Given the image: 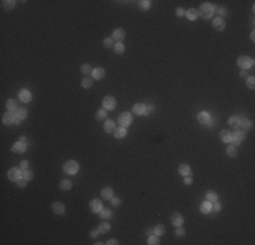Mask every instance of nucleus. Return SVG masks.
Masks as SVG:
<instances>
[{
  "mask_svg": "<svg viewBox=\"0 0 255 245\" xmlns=\"http://www.w3.org/2000/svg\"><path fill=\"white\" fill-rule=\"evenodd\" d=\"M213 27L216 30H219V31H223L224 29H225V21H224L223 18H214V21H213Z\"/></svg>",
  "mask_w": 255,
  "mask_h": 245,
  "instance_id": "nucleus-11",
  "label": "nucleus"
},
{
  "mask_svg": "<svg viewBox=\"0 0 255 245\" xmlns=\"http://www.w3.org/2000/svg\"><path fill=\"white\" fill-rule=\"evenodd\" d=\"M251 121L250 120H246V118H243V120H240V125L239 127H242L243 130H248V128H251Z\"/></svg>",
  "mask_w": 255,
  "mask_h": 245,
  "instance_id": "nucleus-38",
  "label": "nucleus"
},
{
  "mask_svg": "<svg viewBox=\"0 0 255 245\" xmlns=\"http://www.w3.org/2000/svg\"><path fill=\"white\" fill-rule=\"evenodd\" d=\"M102 198L103 199H110V200H112V198H113V189L109 188V187L103 188L102 189Z\"/></svg>",
  "mask_w": 255,
  "mask_h": 245,
  "instance_id": "nucleus-27",
  "label": "nucleus"
},
{
  "mask_svg": "<svg viewBox=\"0 0 255 245\" xmlns=\"http://www.w3.org/2000/svg\"><path fill=\"white\" fill-rule=\"evenodd\" d=\"M22 177H23L25 180L30 181V180H33V177H34V173H33L31 170H29V169H25V170H22Z\"/></svg>",
  "mask_w": 255,
  "mask_h": 245,
  "instance_id": "nucleus-31",
  "label": "nucleus"
},
{
  "mask_svg": "<svg viewBox=\"0 0 255 245\" xmlns=\"http://www.w3.org/2000/svg\"><path fill=\"white\" fill-rule=\"evenodd\" d=\"M244 138H246V133H244V131H235V132L232 133V139H231L232 146L240 145V142L243 140Z\"/></svg>",
  "mask_w": 255,
  "mask_h": 245,
  "instance_id": "nucleus-6",
  "label": "nucleus"
},
{
  "mask_svg": "<svg viewBox=\"0 0 255 245\" xmlns=\"http://www.w3.org/2000/svg\"><path fill=\"white\" fill-rule=\"evenodd\" d=\"M112 203H113V206H120L121 204L120 198H112Z\"/></svg>",
  "mask_w": 255,
  "mask_h": 245,
  "instance_id": "nucleus-50",
  "label": "nucleus"
},
{
  "mask_svg": "<svg viewBox=\"0 0 255 245\" xmlns=\"http://www.w3.org/2000/svg\"><path fill=\"white\" fill-rule=\"evenodd\" d=\"M80 70H82V72H83V74H85V75L92 74V70H91V65L90 64H83Z\"/></svg>",
  "mask_w": 255,
  "mask_h": 245,
  "instance_id": "nucleus-42",
  "label": "nucleus"
},
{
  "mask_svg": "<svg viewBox=\"0 0 255 245\" xmlns=\"http://www.w3.org/2000/svg\"><path fill=\"white\" fill-rule=\"evenodd\" d=\"M113 48H114L115 53H118V55L123 53V50H125V46H123V44H122V42H117V44H115Z\"/></svg>",
  "mask_w": 255,
  "mask_h": 245,
  "instance_id": "nucleus-36",
  "label": "nucleus"
},
{
  "mask_svg": "<svg viewBox=\"0 0 255 245\" xmlns=\"http://www.w3.org/2000/svg\"><path fill=\"white\" fill-rule=\"evenodd\" d=\"M19 140H21V142H23V143H26V138H25V136H22Z\"/></svg>",
  "mask_w": 255,
  "mask_h": 245,
  "instance_id": "nucleus-58",
  "label": "nucleus"
},
{
  "mask_svg": "<svg viewBox=\"0 0 255 245\" xmlns=\"http://www.w3.org/2000/svg\"><path fill=\"white\" fill-rule=\"evenodd\" d=\"M147 234H148V237L152 236V234H155V233H153V229H148V230H147Z\"/></svg>",
  "mask_w": 255,
  "mask_h": 245,
  "instance_id": "nucleus-56",
  "label": "nucleus"
},
{
  "mask_svg": "<svg viewBox=\"0 0 255 245\" xmlns=\"http://www.w3.org/2000/svg\"><path fill=\"white\" fill-rule=\"evenodd\" d=\"M15 116H16V124H19V121H22L23 118H26V116H27V109L26 108H21V109H18L16 110V113H15Z\"/></svg>",
  "mask_w": 255,
  "mask_h": 245,
  "instance_id": "nucleus-15",
  "label": "nucleus"
},
{
  "mask_svg": "<svg viewBox=\"0 0 255 245\" xmlns=\"http://www.w3.org/2000/svg\"><path fill=\"white\" fill-rule=\"evenodd\" d=\"M98 234H99V229H98V230H92L90 233V236L92 237V238H95V237H98Z\"/></svg>",
  "mask_w": 255,
  "mask_h": 245,
  "instance_id": "nucleus-53",
  "label": "nucleus"
},
{
  "mask_svg": "<svg viewBox=\"0 0 255 245\" xmlns=\"http://www.w3.org/2000/svg\"><path fill=\"white\" fill-rule=\"evenodd\" d=\"M213 14V6L210 3H202L201 7H199V11H198V15H201L202 18L205 19H209Z\"/></svg>",
  "mask_w": 255,
  "mask_h": 245,
  "instance_id": "nucleus-1",
  "label": "nucleus"
},
{
  "mask_svg": "<svg viewBox=\"0 0 255 245\" xmlns=\"http://www.w3.org/2000/svg\"><path fill=\"white\" fill-rule=\"evenodd\" d=\"M105 70L103 68H100V67H97L95 70H92V76H94V79H97V80H99V79H102L103 76H105Z\"/></svg>",
  "mask_w": 255,
  "mask_h": 245,
  "instance_id": "nucleus-19",
  "label": "nucleus"
},
{
  "mask_svg": "<svg viewBox=\"0 0 255 245\" xmlns=\"http://www.w3.org/2000/svg\"><path fill=\"white\" fill-rule=\"evenodd\" d=\"M191 183H193V178H191V177H190V174H189L187 177L185 178V184H187V185H189V184H191Z\"/></svg>",
  "mask_w": 255,
  "mask_h": 245,
  "instance_id": "nucleus-54",
  "label": "nucleus"
},
{
  "mask_svg": "<svg viewBox=\"0 0 255 245\" xmlns=\"http://www.w3.org/2000/svg\"><path fill=\"white\" fill-rule=\"evenodd\" d=\"M14 153H18V154H22V153H25L26 151V143H23V142H16L15 145H12V148H11Z\"/></svg>",
  "mask_w": 255,
  "mask_h": 245,
  "instance_id": "nucleus-9",
  "label": "nucleus"
},
{
  "mask_svg": "<svg viewBox=\"0 0 255 245\" xmlns=\"http://www.w3.org/2000/svg\"><path fill=\"white\" fill-rule=\"evenodd\" d=\"M6 106H7V110H16L18 109V102L15 100H8L7 101V103H6Z\"/></svg>",
  "mask_w": 255,
  "mask_h": 245,
  "instance_id": "nucleus-29",
  "label": "nucleus"
},
{
  "mask_svg": "<svg viewBox=\"0 0 255 245\" xmlns=\"http://www.w3.org/2000/svg\"><path fill=\"white\" fill-rule=\"evenodd\" d=\"M52 210L54 214H64L65 213V206L61 202H54L52 206Z\"/></svg>",
  "mask_w": 255,
  "mask_h": 245,
  "instance_id": "nucleus-12",
  "label": "nucleus"
},
{
  "mask_svg": "<svg viewBox=\"0 0 255 245\" xmlns=\"http://www.w3.org/2000/svg\"><path fill=\"white\" fill-rule=\"evenodd\" d=\"M19 100H21L22 102H30V101H31V93L26 89L21 90V91H19Z\"/></svg>",
  "mask_w": 255,
  "mask_h": 245,
  "instance_id": "nucleus-13",
  "label": "nucleus"
},
{
  "mask_svg": "<svg viewBox=\"0 0 255 245\" xmlns=\"http://www.w3.org/2000/svg\"><path fill=\"white\" fill-rule=\"evenodd\" d=\"M99 217H100L102 219H109L110 217H112V211H110L109 208H100Z\"/></svg>",
  "mask_w": 255,
  "mask_h": 245,
  "instance_id": "nucleus-30",
  "label": "nucleus"
},
{
  "mask_svg": "<svg viewBox=\"0 0 255 245\" xmlns=\"http://www.w3.org/2000/svg\"><path fill=\"white\" fill-rule=\"evenodd\" d=\"M16 121V116H15V113L14 112H6L3 115V123L6 125H10V124H12V123H15Z\"/></svg>",
  "mask_w": 255,
  "mask_h": 245,
  "instance_id": "nucleus-8",
  "label": "nucleus"
},
{
  "mask_svg": "<svg viewBox=\"0 0 255 245\" xmlns=\"http://www.w3.org/2000/svg\"><path fill=\"white\" fill-rule=\"evenodd\" d=\"M77 170H79V163L76 161H67L64 163V172L67 174H76Z\"/></svg>",
  "mask_w": 255,
  "mask_h": 245,
  "instance_id": "nucleus-2",
  "label": "nucleus"
},
{
  "mask_svg": "<svg viewBox=\"0 0 255 245\" xmlns=\"http://www.w3.org/2000/svg\"><path fill=\"white\" fill-rule=\"evenodd\" d=\"M198 121L201 124H209V121H210V116H209L208 112H201L198 115Z\"/></svg>",
  "mask_w": 255,
  "mask_h": 245,
  "instance_id": "nucleus-21",
  "label": "nucleus"
},
{
  "mask_svg": "<svg viewBox=\"0 0 255 245\" xmlns=\"http://www.w3.org/2000/svg\"><path fill=\"white\" fill-rule=\"evenodd\" d=\"M212 210V203L210 202H202V203H201V206H199V211H201V213H204V214H208L209 211H210Z\"/></svg>",
  "mask_w": 255,
  "mask_h": 245,
  "instance_id": "nucleus-23",
  "label": "nucleus"
},
{
  "mask_svg": "<svg viewBox=\"0 0 255 245\" xmlns=\"http://www.w3.org/2000/svg\"><path fill=\"white\" fill-rule=\"evenodd\" d=\"M158 242H159V240H158V236H156V234H152V236L148 237V244L149 245H156Z\"/></svg>",
  "mask_w": 255,
  "mask_h": 245,
  "instance_id": "nucleus-43",
  "label": "nucleus"
},
{
  "mask_svg": "<svg viewBox=\"0 0 255 245\" xmlns=\"http://www.w3.org/2000/svg\"><path fill=\"white\" fill-rule=\"evenodd\" d=\"M220 210H221V204L219 203V202H217V200L212 203V211H213V213H219Z\"/></svg>",
  "mask_w": 255,
  "mask_h": 245,
  "instance_id": "nucleus-44",
  "label": "nucleus"
},
{
  "mask_svg": "<svg viewBox=\"0 0 255 245\" xmlns=\"http://www.w3.org/2000/svg\"><path fill=\"white\" fill-rule=\"evenodd\" d=\"M132 112L137 116H144V113H145V105L144 103H136V105H133Z\"/></svg>",
  "mask_w": 255,
  "mask_h": 245,
  "instance_id": "nucleus-14",
  "label": "nucleus"
},
{
  "mask_svg": "<svg viewBox=\"0 0 255 245\" xmlns=\"http://www.w3.org/2000/svg\"><path fill=\"white\" fill-rule=\"evenodd\" d=\"M185 14H186V12H185V10H183V8H181V7H179V8H176V15H178V16H183Z\"/></svg>",
  "mask_w": 255,
  "mask_h": 245,
  "instance_id": "nucleus-51",
  "label": "nucleus"
},
{
  "mask_svg": "<svg viewBox=\"0 0 255 245\" xmlns=\"http://www.w3.org/2000/svg\"><path fill=\"white\" fill-rule=\"evenodd\" d=\"M103 109L106 110H113L115 108V103H117V101H115L114 97H112V95H106L105 98H103Z\"/></svg>",
  "mask_w": 255,
  "mask_h": 245,
  "instance_id": "nucleus-5",
  "label": "nucleus"
},
{
  "mask_svg": "<svg viewBox=\"0 0 255 245\" xmlns=\"http://www.w3.org/2000/svg\"><path fill=\"white\" fill-rule=\"evenodd\" d=\"M140 7L143 10H148L151 7V1H148V0H143V1H140Z\"/></svg>",
  "mask_w": 255,
  "mask_h": 245,
  "instance_id": "nucleus-47",
  "label": "nucleus"
},
{
  "mask_svg": "<svg viewBox=\"0 0 255 245\" xmlns=\"http://www.w3.org/2000/svg\"><path fill=\"white\" fill-rule=\"evenodd\" d=\"M186 16H187L190 21H196V19L198 18V11L194 10V8H190V10H187V12H186Z\"/></svg>",
  "mask_w": 255,
  "mask_h": 245,
  "instance_id": "nucleus-25",
  "label": "nucleus"
},
{
  "mask_svg": "<svg viewBox=\"0 0 255 245\" xmlns=\"http://www.w3.org/2000/svg\"><path fill=\"white\" fill-rule=\"evenodd\" d=\"M227 154H228L229 157H236V154H238L236 146H228V148H227Z\"/></svg>",
  "mask_w": 255,
  "mask_h": 245,
  "instance_id": "nucleus-40",
  "label": "nucleus"
},
{
  "mask_svg": "<svg viewBox=\"0 0 255 245\" xmlns=\"http://www.w3.org/2000/svg\"><path fill=\"white\" fill-rule=\"evenodd\" d=\"M103 45H105L106 48L114 46V40H113V38H105V41H103Z\"/></svg>",
  "mask_w": 255,
  "mask_h": 245,
  "instance_id": "nucleus-45",
  "label": "nucleus"
},
{
  "mask_svg": "<svg viewBox=\"0 0 255 245\" xmlns=\"http://www.w3.org/2000/svg\"><path fill=\"white\" fill-rule=\"evenodd\" d=\"M178 173L181 174V176H189V174L191 173L190 166L186 165V163H182V165H179V168H178Z\"/></svg>",
  "mask_w": 255,
  "mask_h": 245,
  "instance_id": "nucleus-20",
  "label": "nucleus"
},
{
  "mask_svg": "<svg viewBox=\"0 0 255 245\" xmlns=\"http://www.w3.org/2000/svg\"><path fill=\"white\" fill-rule=\"evenodd\" d=\"M106 109H100V110H98V113H97V120H99V121H103V120H106Z\"/></svg>",
  "mask_w": 255,
  "mask_h": 245,
  "instance_id": "nucleus-41",
  "label": "nucleus"
},
{
  "mask_svg": "<svg viewBox=\"0 0 255 245\" xmlns=\"http://www.w3.org/2000/svg\"><path fill=\"white\" fill-rule=\"evenodd\" d=\"M7 177H8V180L15 181V183H16L19 178H22V172L19 170V169H16V168H12V169H10L8 170Z\"/></svg>",
  "mask_w": 255,
  "mask_h": 245,
  "instance_id": "nucleus-7",
  "label": "nucleus"
},
{
  "mask_svg": "<svg viewBox=\"0 0 255 245\" xmlns=\"http://www.w3.org/2000/svg\"><path fill=\"white\" fill-rule=\"evenodd\" d=\"M118 123L121 124V127H129L130 124H132V115L128 112H123L120 115V117H118Z\"/></svg>",
  "mask_w": 255,
  "mask_h": 245,
  "instance_id": "nucleus-3",
  "label": "nucleus"
},
{
  "mask_svg": "<svg viewBox=\"0 0 255 245\" xmlns=\"http://www.w3.org/2000/svg\"><path fill=\"white\" fill-rule=\"evenodd\" d=\"M171 222H172V225H175V226H182V223H183V217L178 213H174L172 215H171Z\"/></svg>",
  "mask_w": 255,
  "mask_h": 245,
  "instance_id": "nucleus-17",
  "label": "nucleus"
},
{
  "mask_svg": "<svg viewBox=\"0 0 255 245\" xmlns=\"http://www.w3.org/2000/svg\"><path fill=\"white\" fill-rule=\"evenodd\" d=\"M240 76H242V78H247V72L244 71V70H243V71L240 72Z\"/></svg>",
  "mask_w": 255,
  "mask_h": 245,
  "instance_id": "nucleus-57",
  "label": "nucleus"
},
{
  "mask_svg": "<svg viewBox=\"0 0 255 245\" xmlns=\"http://www.w3.org/2000/svg\"><path fill=\"white\" fill-rule=\"evenodd\" d=\"M82 86L84 87V89H90L91 86H92V79H91V78H84V79L82 80Z\"/></svg>",
  "mask_w": 255,
  "mask_h": 245,
  "instance_id": "nucleus-39",
  "label": "nucleus"
},
{
  "mask_svg": "<svg viewBox=\"0 0 255 245\" xmlns=\"http://www.w3.org/2000/svg\"><path fill=\"white\" fill-rule=\"evenodd\" d=\"M238 65L240 68H243L244 71H246V70H248L250 67H252V65H254V60L250 59V57H247V56H240L238 59Z\"/></svg>",
  "mask_w": 255,
  "mask_h": 245,
  "instance_id": "nucleus-4",
  "label": "nucleus"
},
{
  "mask_svg": "<svg viewBox=\"0 0 255 245\" xmlns=\"http://www.w3.org/2000/svg\"><path fill=\"white\" fill-rule=\"evenodd\" d=\"M213 12L220 15V18H223L224 15H227V10L223 8V7H213Z\"/></svg>",
  "mask_w": 255,
  "mask_h": 245,
  "instance_id": "nucleus-37",
  "label": "nucleus"
},
{
  "mask_svg": "<svg viewBox=\"0 0 255 245\" xmlns=\"http://www.w3.org/2000/svg\"><path fill=\"white\" fill-rule=\"evenodd\" d=\"M251 40H252V41H254V40H255V33H254V31L251 33Z\"/></svg>",
  "mask_w": 255,
  "mask_h": 245,
  "instance_id": "nucleus-59",
  "label": "nucleus"
},
{
  "mask_svg": "<svg viewBox=\"0 0 255 245\" xmlns=\"http://www.w3.org/2000/svg\"><path fill=\"white\" fill-rule=\"evenodd\" d=\"M27 166H29V162H27L26 160H23L21 162V169H22V170H25V169H27Z\"/></svg>",
  "mask_w": 255,
  "mask_h": 245,
  "instance_id": "nucleus-52",
  "label": "nucleus"
},
{
  "mask_svg": "<svg viewBox=\"0 0 255 245\" xmlns=\"http://www.w3.org/2000/svg\"><path fill=\"white\" fill-rule=\"evenodd\" d=\"M1 6H3V8H6V10H11V8H14L15 7V1L14 0H4V1H1Z\"/></svg>",
  "mask_w": 255,
  "mask_h": 245,
  "instance_id": "nucleus-34",
  "label": "nucleus"
},
{
  "mask_svg": "<svg viewBox=\"0 0 255 245\" xmlns=\"http://www.w3.org/2000/svg\"><path fill=\"white\" fill-rule=\"evenodd\" d=\"M90 208L92 213H99L100 208H102V202L99 199H94V200L90 202Z\"/></svg>",
  "mask_w": 255,
  "mask_h": 245,
  "instance_id": "nucleus-10",
  "label": "nucleus"
},
{
  "mask_svg": "<svg viewBox=\"0 0 255 245\" xmlns=\"http://www.w3.org/2000/svg\"><path fill=\"white\" fill-rule=\"evenodd\" d=\"M240 120L242 118L238 117V116H232V117L228 118V124L231 125V127H233V128H238L239 125H240Z\"/></svg>",
  "mask_w": 255,
  "mask_h": 245,
  "instance_id": "nucleus-24",
  "label": "nucleus"
},
{
  "mask_svg": "<svg viewBox=\"0 0 255 245\" xmlns=\"http://www.w3.org/2000/svg\"><path fill=\"white\" fill-rule=\"evenodd\" d=\"M220 139H221V142H224V143H231L232 133L229 132V131H227V130H223L220 132Z\"/></svg>",
  "mask_w": 255,
  "mask_h": 245,
  "instance_id": "nucleus-18",
  "label": "nucleus"
},
{
  "mask_svg": "<svg viewBox=\"0 0 255 245\" xmlns=\"http://www.w3.org/2000/svg\"><path fill=\"white\" fill-rule=\"evenodd\" d=\"M125 135H126V130H125V127H120V128H117V130H114V136L117 139H122V138H125Z\"/></svg>",
  "mask_w": 255,
  "mask_h": 245,
  "instance_id": "nucleus-26",
  "label": "nucleus"
},
{
  "mask_svg": "<svg viewBox=\"0 0 255 245\" xmlns=\"http://www.w3.org/2000/svg\"><path fill=\"white\" fill-rule=\"evenodd\" d=\"M26 183H27V180H25L23 177H22V178H19V180L16 181V185H18V188H25V187H26Z\"/></svg>",
  "mask_w": 255,
  "mask_h": 245,
  "instance_id": "nucleus-48",
  "label": "nucleus"
},
{
  "mask_svg": "<svg viewBox=\"0 0 255 245\" xmlns=\"http://www.w3.org/2000/svg\"><path fill=\"white\" fill-rule=\"evenodd\" d=\"M247 86H248L250 89H254V87H255V79H254V76H248V78H247Z\"/></svg>",
  "mask_w": 255,
  "mask_h": 245,
  "instance_id": "nucleus-46",
  "label": "nucleus"
},
{
  "mask_svg": "<svg viewBox=\"0 0 255 245\" xmlns=\"http://www.w3.org/2000/svg\"><path fill=\"white\" fill-rule=\"evenodd\" d=\"M164 232H166V227L163 226V225H158V226L153 229V233L156 234V236H161V234H164Z\"/></svg>",
  "mask_w": 255,
  "mask_h": 245,
  "instance_id": "nucleus-35",
  "label": "nucleus"
},
{
  "mask_svg": "<svg viewBox=\"0 0 255 245\" xmlns=\"http://www.w3.org/2000/svg\"><path fill=\"white\" fill-rule=\"evenodd\" d=\"M125 38V31L123 29H115L113 31V40H117V42H121Z\"/></svg>",
  "mask_w": 255,
  "mask_h": 245,
  "instance_id": "nucleus-16",
  "label": "nucleus"
},
{
  "mask_svg": "<svg viewBox=\"0 0 255 245\" xmlns=\"http://www.w3.org/2000/svg\"><path fill=\"white\" fill-rule=\"evenodd\" d=\"M106 121V120H105ZM103 130L106 131V132H114V130H115V124H114V121L113 120H107L103 124Z\"/></svg>",
  "mask_w": 255,
  "mask_h": 245,
  "instance_id": "nucleus-22",
  "label": "nucleus"
},
{
  "mask_svg": "<svg viewBox=\"0 0 255 245\" xmlns=\"http://www.w3.org/2000/svg\"><path fill=\"white\" fill-rule=\"evenodd\" d=\"M175 234H176L178 237L183 236V234H185V229H183V227H181V226H178V229L175 230Z\"/></svg>",
  "mask_w": 255,
  "mask_h": 245,
  "instance_id": "nucleus-49",
  "label": "nucleus"
},
{
  "mask_svg": "<svg viewBox=\"0 0 255 245\" xmlns=\"http://www.w3.org/2000/svg\"><path fill=\"white\" fill-rule=\"evenodd\" d=\"M206 200L210 202V203L216 202V200H217V195H216V192H213V191H208V192H206Z\"/></svg>",
  "mask_w": 255,
  "mask_h": 245,
  "instance_id": "nucleus-33",
  "label": "nucleus"
},
{
  "mask_svg": "<svg viewBox=\"0 0 255 245\" xmlns=\"http://www.w3.org/2000/svg\"><path fill=\"white\" fill-rule=\"evenodd\" d=\"M106 244H109V245H115V244H118V241H117V240H114V238H112V240H109Z\"/></svg>",
  "mask_w": 255,
  "mask_h": 245,
  "instance_id": "nucleus-55",
  "label": "nucleus"
},
{
  "mask_svg": "<svg viewBox=\"0 0 255 245\" xmlns=\"http://www.w3.org/2000/svg\"><path fill=\"white\" fill-rule=\"evenodd\" d=\"M98 229H99L100 233H109L112 227H110V225H109L107 222H100L99 226H98Z\"/></svg>",
  "mask_w": 255,
  "mask_h": 245,
  "instance_id": "nucleus-28",
  "label": "nucleus"
},
{
  "mask_svg": "<svg viewBox=\"0 0 255 245\" xmlns=\"http://www.w3.org/2000/svg\"><path fill=\"white\" fill-rule=\"evenodd\" d=\"M59 187L61 189H64V191H68V189L72 188V181H71V180H62L61 183H60Z\"/></svg>",
  "mask_w": 255,
  "mask_h": 245,
  "instance_id": "nucleus-32",
  "label": "nucleus"
}]
</instances>
